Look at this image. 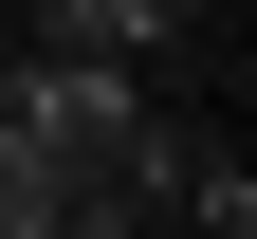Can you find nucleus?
Returning a JSON list of instances; mask_svg holds the SVG:
<instances>
[{
    "instance_id": "nucleus-2",
    "label": "nucleus",
    "mask_w": 257,
    "mask_h": 239,
    "mask_svg": "<svg viewBox=\"0 0 257 239\" xmlns=\"http://www.w3.org/2000/svg\"><path fill=\"white\" fill-rule=\"evenodd\" d=\"M0 111H19V55H0Z\"/></svg>"
},
{
    "instance_id": "nucleus-1",
    "label": "nucleus",
    "mask_w": 257,
    "mask_h": 239,
    "mask_svg": "<svg viewBox=\"0 0 257 239\" xmlns=\"http://www.w3.org/2000/svg\"><path fill=\"white\" fill-rule=\"evenodd\" d=\"M220 0H55V37L37 55H166V37H202Z\"/></svg>"
}]
</instances>
